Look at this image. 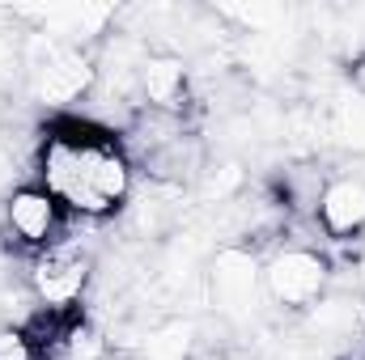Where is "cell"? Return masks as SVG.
<instances>
[{
  "label": "cell",
  "instance_id": "obj_8",
  "mask_svg": "<svg viewBox=\"0 0 365 360\" xmlns=\"http://www.w3.org/2000/svg\"><path fill=\"white\" fill-rule=\"evenodd\" d=\"M187 102H191V68H187V60L170 47H149V55L140 60V73H136V106L182 115Z\"/></svg>",
  "mask_w": 365,
  "mask_h": 360
},
{
  "label": "cell",
  "instance_id": "obj_3",
  "mask_svg": "<svg viewBox=\"0 0 365 360\" xmlns=\"http://www.w3.org/2000/svg\"><path fill=\"white\" fill-rule=\"evenodd\" d=\"M21 275H26V288H30L38 309L77 314L86 292H90L93 275H98V259H93V250L81 238H73V225H68V233L56 246H47L34 259H26Z\"/></svg>",
  "mask_w": 365,
  "mask_h": 360
},
{
  "label": "cell",
  "instance_id": "obj_5",
  "mask_svg": "<svg viewBox=\"0 0 365 360\" xmlns=\"http://www.w3.org/2000/svg\"><path fill=\"white\" fill-rule=\"evenodd\" d=\"M73 216L56 203V195L34 179L17 182L4 199H0V238L9 250H17L21 259H34L38 250L56 246L68 233Z\"/></svg>",
  "mask_w": 365,
  "mask_h": 360
},
{
  "label": "cell",
  "instance_id": "obj_13",
  "mask_svg": "<svg viewBox=\"0 0 365 360\" xmlns=\"http://www.w3.org/2000/svg\"><path fill=\"white\" fill-rule=\"evenodd\" d=\"M13 186H17V149H13V140L0 132V199H4Z\"/></svg>",
  "mask_w": 365,
  "mask_h": 360
},
{
  "label": "cell",
  "instance_id": "obj_12",
  "mask_svg": "<svg viewBox=\"0 0 365 360\" xmlns=\"http://www.w3.org/2000/svg\"><path fill=\"white\" fill-rule=\"evenodd\" d=\"M21 64H26V60H21V38L0 26V90L21 77Z\"/></svg>",
  "mask_w": 365,
  "mask_h": 360
},
{
  "label": "cell",
  "instance_id": "obj_11",
  "mask_svg": "<svg viewBox=\"0 0 365 360\" xmlns=\"http://www.w3.org/2000/svg\"><path fill=\"white\" fill-rule=\"evenodd\" d=\"M0 360H43L26 327H0Z\"/></svg>",
  "mask_w": 365,
  "mask_h": 360
},
{
  "label": "cell",
  "instance_id": "obj_16",
  "mask_svg": "<svg viewBox=\"0 0 365 360\" xmlns=\"http://www.w3.org/2000/svg\"><path fill=\"white\" fill-rule=\"evenodd\" d=\"M204 360H247V356H204Z\"/></svg>",
  "mask_w": 365,
  "mask_h": 360
},
{
  "label": "cell",
  "instance_id": "obj_9",
  "mask_svg": "<svg viewBox=\"0 0 365 360\" xmlns=\"http://www.w3.org/2000/svg\"><path fill=\"white\" fill-rule=\"evenodd\" d=\"M314 225L331 242H357L365 233V179L361 174H331L314 199Z\"/></svg>",
  "mask_w": 365,
  "mask_h": 360
},
{
  "label": "cell",
  "instance_id": "obj_15",
  "mask_svg": "<svg viewBox=\"0 0 365 360\" xmlns=\"http://www.w3.org/2000/svg\"><path fill=\"white\" fill-rule=\"evenodd\" d=\"M340 360H365V339H361V344H357V348H353V352H344V356H340Z\"/></svg>",
  "mask_w": 365,
  "mask_h": 360
},
{
  "label": "cell",
  "instance_id": "obj_2",
  "mask_svg": "<svg viewBox=\"0 0 365 360\" xmlns=\"http://www.w3.org/2000/svg\"><path fill=\"white\" fill-rule=\"evenodd\" d=\"M21 77H26V93L43 106H51L56 115H73L77 102H86L98 85V60L93 51L81 47H64L51 43L43 34L21 38Z\"/></svg>",
  "mask_w": 365,
  "mask_h": 360
},
{
  "label": "cell",
  "instance_id": "obj_14",
  "mask_svg": "<svg viewBox=\"0 0 365 360\" xmlns=\"http://www.w3.org/2000/svg\"><path fill=\"white\" fill-rule=\"evenodd\" d=\"M349 90L365 97V47H357L353 60H349Z\"/></svg>",
  "mask_w": 365,
  "mask_h": 360
},
{
  "label": "cell",
  "instance_id": "obj_4",
  "mask_svg": "<svg viewBox=\"0 0 365 360\" xmlns=\"http://www.w3.org/2000/svg\"><path fill=\"white\" fill-rule=\"evenodd\" d=\"M204 288H208V305L225 327H255L259 309H264V259L251 246L225 242L208 255L204 263Z\"/></svg>",
  "mask_w": 365,
  "mask_h": 360
},
{
  "label": "cell",
  "instance_id": "obj_10",
  "mask_svg": "<svg viewBox=\"0 0 365 360\" xmlns=\"http://www.w3.org/2000/svg\"><path fill=\"white\" fill-rule=\"evenodd\" d=\"M319 119H323L327 140H336L340 149L365 157V97L361 93H353V90L336 93L327 102V115H319Z\"/></svg>",
  "mask_w": 365,
  "mask_h": 360
},
{
  "label": "cell",
  "instance_id": "obj_1",
  "mask_svg": "<svg viewBox=\"0 0 365 360\" xmlns=\"http://www.w3.org/2000/svg\"><path fill=\"white\" fill-rule=\"evenodd\" d=\"M34 182L47 186L73 221L98 225L128 208L136 191V166L110 127L77 115H56L38 132Z\"/></svg>",
  "mask_w": 365,
  "mask_h": 360
},
{
  "label": "cell",
  "instance_id": "obj_7",
  "mask_svg": "<svg viewBox=\"0 0 365 360\" xmlns=\"http://www.w3.org/2000/svg\"><path fill=\"white\" fill-rule=\"evenodd\" d=\"M13 21H30V34H43L51 43L64 47H81V51H98L102 38L115 30L119 9L110 4H26V9H9Z\"/></svg>",
  "mask_w": 365,
  "mask_h": 360
},
{
  "label": "cell",
  "instance_id": "obj_6",
  "mask_svg": "<svg viewBox=\"0 0 365 360\" xmlns=\"http://www.w3.org/2000/svg\"><path fill=\"white\" fill-rule=\"evenodd\" d=\"M331 288V263L314 246H276L264 259V297L280 314H306Z\"/></svg>",
  "mask_w": 365,
  "mask_h": 360
}]
</instances>
